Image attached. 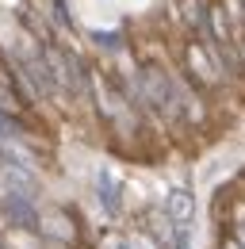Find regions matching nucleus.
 Instances as JSON below:
<instances>
[{
  "label": "nucleus",
  "mask_w": 245,
  "mask_h": 249,
  "mask_svg": "<svg viewBox=\"0 0 245 249\" xmlns=\"http://www.w3.org/2000/svg\"><path fill=\"white\" fill-rule=\"evenodd\" d=\"M4 107H12V92H8L4 85H0V111H4Z\"/></svg>",
  "instance_id": "f257e3e1"
},
{
  "label": "nucleus",
  "mask_w": 245,
  "mask_h": 249,
  "mask_svg": "<svg viewBox=\"0 0 245 249\" xmlns=\"http://www.w3.org/2000/svg\"><path fill=\"white\" fill-rule=\"evenodd\" d=\"M226 249H242V246H226Z\"/></svg>",
  "instance_id": "f03ea898"
}]
</instances>
